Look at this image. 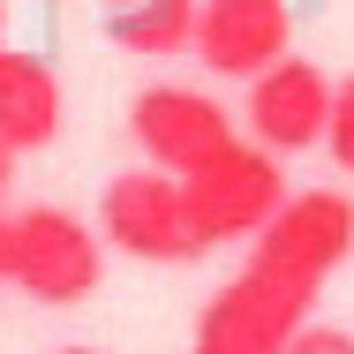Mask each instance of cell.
<instances>
[{"label": "cell", "instance_id": "obj_1", "mask_svg": "<svg viewBox=\"0 0 354 354\" xmlns=\"http://www.w3.org/2000/svg\"><path fill=\"white\" fill-rule=\"evenodd\" d=\"M354 257V204L339 189H294L286 212L249 241V264L212 294L189 354H286L324 279Z\"/></svg>", "mask_w": 354, "mask_h": 354}, {"label": "cell", "instance_id": "obj_2", "mask_svg": "<svg viewBox=\"0 0 354 354\" xmlns=\"http://www.w3.org/2000/svg\"><path fill=\"white\" fill-rule=\"evenodd\" d=\"M106 279V234L68 204H23L8 212V286H23L46 309H75Z\"/></svg>", "mask_w": 354, "mask_h": 354}, {"label": "cell", "instance_id": "obj_3", "mask_svg": "<svg viewBox=\"0 0 354 354\" xmlns=\"http://www.w3.org/2000/svg\"><path fill=\"white\" fill-rule=\"evenodd\" d=\"M181 196H189V218H196L204 249H218V241H257L286 212L294 189H286L279 151L234 136V143H218L196 174H181Z\"/></svg>", "mask_w": 354, "mask_h": 354}, {"label": "cell", "instance_id": "obj_4", "mask_svg": "<svg viewBox=\"0 0 354 354\" xmlns=\"http://www.w3.org/2000/svg\"><path fill=\"white\" fill-rule=\"evenodd\" d=\"M98 234H106V249H121L136 264H196L204 257V234L189 218L181 174H166V166L113 174L106 196H98Z\"/></svg>", "mask_w": 354, "mask_h": 354}, {"label": "cell", "instance_id": "obj_5", "mask_svg": "<svg viewBox=\"0 0 354 354\" xmlns=\"http://www.w3.org/2000/svg\"><path fill=\"white\" fill-rule=\"evenodd\" d=\"M129 143L143 151V166L166 174H196L218 143H234V121L212 91L196 83H143L129 98Z\"/></svg>", "mask_w": 354, "mask_h": 354}, {"label": "cell", "instance_id": "obj_6", "mask_svg": "<svg viewBox=\"0 0 354 354\" xmlns=\"http://www.w3.org/2000/svg\"><path fill=\"white\" fill-rule=\"evenodd\" d=\"M241 113H249V143H264V151H317L324 129H332V75L317 68V61H301V53H286L272 68L249 83V98H241Z\"/></svg>", "mask_w": 354, "mask_h": 354}, {"label": "cell", "instance_id": "obj_7", "mask_svg": "<svg viewBox=\"0 0 354 354\" xmlns=\"http://www.w3.org/2000/svg\"><path fill=\"white\" fill-rule=\"evenodd\" d=\"M294 15L286 0H204L196 8V61L226 83H257V75L286 61Z\"/></svg>", "mask_w": 354, "mask_h": 354}, {"label": "cell", "instance_id": "obj_8", "mask_svg": "<svg viewBox=\"0 0 354 354\" xmlns=\"http://www.w3.org/2000/svg\"><path fill=\"white\" fill-rule=\"evenodd\" d=\"M61 136V75L46 53L0 46V143L8 151H46Z\"/></svg>", "mask_w": 354, "mask_h": 354}, {"label": "cell", "instance_id": "obj_9", "mask_svg": "<svg viewBox=\"0 0 354 354\" xmlns=\"http://www.w3.org/2000/svg\"><path fill=\"white\" fill-rule=\"evenodd\" d=\"M196 8H204V0H113L106 38H113L121 53H143V61L196 53Z\"/></svg>", "mask_w": 354, "mask_h": 354}, {"label": "cell", "instance_id": "obj_10", "mask_svg": "<svg viewBox=\"0 0 354 354\" xmlns=\"http://www.w3.org/2000/svg\"><path fill=\"white\" fill-rule=\"evenodd\" d=\"M324 151H332L339 174H354V75L332 83V129H324Z\"/></svg>", "mask_w": 354, "mask_h": 354}, {"label": "cell", "instance_id": "obj_11", "mask_svg": "<svg viewBox=\"0 0 354 354\" xmlns=\"http://www.w3.org/2000/svg\"><path fill=\"white\" fill-rule=\"evenodd\" d=\"M286 354H354V332H347V324H317V317H309V324L286 339Z\"/></svg>", "mask_w": 354, "mask_h": 354}, {"label": "cell", "instance_id": "obj_12", "mask_svg": "<svg viewBox=\"0 0 354 354\" xmlns=\"http://www.w3.org/2000/svg\"><path fill=\"white\" fill-rule=\"evenodd\" d=\"M15 158H23V151H8V143H0V204H8V189H15Z\"/></svg>", "mask_w": 354, "mask_h": 354}, {"label": "cell", "instance_id": "obj_13", "mask_svg": "<svg viewBox=\"0 0 354 354\" xmlns=\"http://www.w3.org/2000/svg\"><path fill=\"white\" fill-rule=\"evenodd\" d=\"M0 286H8V212H0Z\"/></svg>", "mask_w": 354, "mask_h": 354}, {"label": "cell", "instance_id": "obj_14", "mask_svg": "<svg viewBox=\"0 0 354 354\" xmlns=\"http://www.w3.org/2000/svg\"><path fill=\"white\" fill-rule=\"evenodd\" d=\"M53 354H106V347H53Z\"/></svg>", "mask_w": 354, "mask_h": 354}]
</instances>
